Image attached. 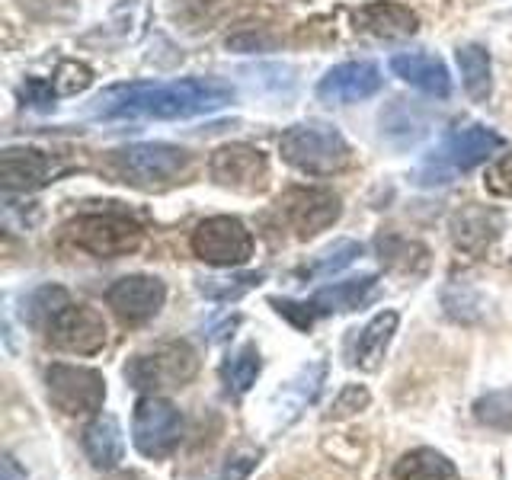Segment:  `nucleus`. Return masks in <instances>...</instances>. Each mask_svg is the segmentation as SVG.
Returning a JSON list of instances; mask_svg holds the SVG:
<instances>
[{"mask_svg": "<svg viewBox=\"0 0 512 480\" xmlns=\"http://www.w3.org/2000/svg\"><path fill=\"white\" fill-rule=\"evenodd\" d=\"M192 253L208 266H244L253 256V234L234 215L205 218L192 231Z\"/></svg>", "mask_w": 512, "mask_h": 480, "instance_id": "nucleus-8", "label": "nucleus"}, {"mask_svg": "<svg viewBox=\"0 0 512 480\" xmlns=\"http://www.w3.org/2000/svg\"><path fill=\"white\" fill-rule=\"evenodd\" d=\"M269 304H272V308H276L282 317L292 320L295 327H301V330H308V327L314 324V320H317V314L311 311V304H308V301L298 304V301H282V298H272Z\"/></svg>", "mask_w": 512, "mask_h": 480, "instance_id": "nucleus-33", "label": "nucleus"}, {"mask_svg": "<svg viewBox=\"0 0 512 480\" xmlns=\"http://www.w3.org/2000/svg\"><path fill=\"white\" fill-rule=\"evenodd\" d=\"M276 212L285 221V228L295 231V237L304 240V237H314L320 231H327L330 224L340 218L343 205L330 189L298 186V189H288L285 196L276 202Z\"/></svg>", "mask_w": 512, "mask_h": 480, "instance_id": "nucleus-10", "label": "nucleus"}, {"mask_svg": "<svg viewBox=\"0 0 512 480\" xmlns=\"http://www.w3.org/2000/svg\"><path fill=\"white\" fill-rule=\"evenodd\" d=\"M356 23L362 32H372L378 39H407L416 32V13L404 4H391V0H375L365 4L356 13Z\"/></svg>", "mask_w": 512, "mask_h": 480, "instance_id": "nucleus-18", "label": "nucleus"}, {"mask_svg": "<svg viewBox=\"0 0 512 480\" xmlns=\"http://www.w3.org/2000/svg\"><path fill=\"white\" fill-rule=\"evenodd\" d=\"M192 164V154L176 144L151 141V144H132L109 157V170L119 176L122 183L144 189V192H160L173 183H180Z\"/></svg>", "mask_w": 512, "mask_h": 480, "instance_id": "nucleus-3", "label": "nucleus"}, {"mask_svg": "<svg viewBox=\"0 0 512 480\" xmlns=\"http://www.w3.org/2000/svg\"><path fill=\"white\" fill-rule=\"evenodd\" d=\"M263 276L266 272H244V276H231V279H202L199 292L215 301H237L240 295H247L250 288L260 285Z\"/></svg>", "mask_w": 512, "mask_h": 480, "instance_id": "nucleus-28", "label": "nucleus"}, {"mask_svg": "<svg viewBox=\"0 0 512 480\" xmlns=\"http://www.w3.org/2000/svg\"><path fill=\"white\" fill-rule=\"evenodd\" d=\"M58 173H64L61 160L39 148H7L0 154V183H4L7 192L42 189L52 183Z\"/></svg>", "mask_w": 512, "mask_h": 480, "instance_id": "nucleus-14", "label": "nucleus"}, {"mask_svg": "<svg viewBox=\"0 0 512 480\" xmlns=\"http://www.w3.org/2000/svg\"><path fill=\"white\" fill-rule=\"evenodd\" d=\"M48 343L77 352V356H93L106 346V320L100 311L87 308V304H68L52 324L45 327Z\"/></svg>", "mask_w": 512, "mask_h": 480, "instance_id": "nucleus-12", "label": "nucleus"}, {"mask_svg": "<svg viewBox=\"0 0 512 480\" xmlns=\"http://www.w3.org/2000/svg\"><path fill=\"white\" fill-rule=\"evenodd\" d=\"M71 244L87 250L100 260H116V256H128L141 247V224H135L125 215H80L68 224Z\"/></svg>", "mask_w": 512, "mask_h": 480, "instance_id": "nucleus-6", "label": "nucleus"}, {"mask_svg": "<svg viewBox=\"0 0 512 480\" xmlns=\"http://www.w3.org/2000/svg\"><path fill=\"white\" fill-rule=\"evenodd\" d=\"M234 100V87L221 77H186L170 84L112 87L93 103L100 119H189L215 112Z\"/></svg>", "mask_w": 512, "mask_h": 480, "instance_id": "nucleus-1", "label": "nucleus"}, {"mask_svg": "<svg viewBox=\"0 0 512 480\" xmlns=\"http://www.w3.org/2000/svg\"><path fill=\"white\" fill-rule=\"evenodd\" d=\"M0 471H4V480H26V471L16 464L13 455H4L0 458Z\"/></svg>", "mask_w": 512, "mask_h": 480, "instance_id": "nucleus-35", "label": "nucleus"}, {"mask_svg": "<svg viewBox=\"0 0 512 480\" xmlns=\"http://www.w3.org/2000/svg\"><path fill=\"white\" fill-rule=\"evenodd\" d=\"M208 176L234 192H263L269 186V160L260 148L250 144H224L208 160Z\"/></svg>", "mask_w": 512, "mask_h": 480, "instance_id": "nucleus-11", "label": "nucleus"}, {"mask_svg": "<svg viewBox=\"0 0 512 480\" xmlns=\"http://www.w3.org/2000/svg\"><path fill=\"white\" fill-rule=\"evenodd\" d=\"M461 84L474 103H487L493 90V61L484 45H461L458 48Z\"/></svg>", "mask_w": 512, "mask_h": 480, "instance_id": "nucleus-22", "label": "nucleus"}, {"mask_svg": "<svg viewBox=\"0 0 512 480\" xmlns=\"http://www.w3.org/2000/svg\"><path fill=\"white\" fill-rule=\"evenodd\" d=\"M71 304V295L64 292L61 285H42V288H36L29 298H26V304H23V317L29 320L32 327H48L52 320L68 308Z\"/></svg>", "mask_w": 512, "mask_h": 480, "instance_id": "nucleus-25", "label": "nucleus"}, {"mask_svg": "<svg viewBox=\"0 0 512 480\" xmlns=\"http://www.w3.org/2000/svg\"><path fill=\"white\" fill-rule=\"evenodd\" d=\"M109 480H144L141 474H135V471H122V474H112Z\"/></svg>", "mask_w": 512, "mask_h": 480, "instance_id": "nucleus-36", "label": "nucleus"}, {"mask_svg": "<svg viewBox=\"0 0 512 480\" xmlns=\"http://www.w3.org/2000/svg\"><path fill=\"white\" fill-rule=\"evenodd\" d=\"M106 301L125 324H144V320H151L164 308L167 285L154 276H125L109 285Z\"/></svg>", "mask_w": 512, "mask_h": 480, "instance_id": "nucleus-13", "label": "nucleus"}, {"mask_svg": "<svg viewBox=\"0 0 512 480\" xmlns=\"http://www.w3.org/2000/svg\"><path fill=\"white\" fill-rule=\"evenodd\" d=\"M394 480H458V468L436 448H413L394 464Z\"/></svg>", "mask_w": 512, "mask_h": 480, "instance_id": "nucleus-23", "label": "nucleus"}, {"mask_svg": "<svg viewBox=\"0 0 512 480\" xmlns=\"http://www.w3.org/2000/svg\"><path fill=\"white\" fill-rule=\"evenodd\" d=\"M397 324H400L397 311H381L368 320L356 340V349H352V365L365 368V372H375L391 346V336L397 333Z\"/></svg>", "mask_w": 512, "mask_h": 480, "instance_id": "nucleus-20", "label": "nucleus"}, {"mask_svg": "<svg viewBox=\"0 0 512 480\" xmlns=\"http://www.w3.org/2000/svg\"><path fill=\"white\" fill-rule=\"evenodd\" d=\"M84 452L93 468H100V471L119 468V461L125 458V439H122L116 416L103 413L84 429Z\"/></svg>", "mask_w": 512, "mask_h": 480, "instance_id": "nucleus-19", "label": "nucleus"}, {"mask_svg": "<svg viewBox=\"0 0 512 480\" xmlns=\"http://www.w3.org/2000/svg\"><path fill=\"white\" fill-rule=\"evenodd\" d=\"M474 416L480 426L496 429V432H509L512 429V388L484 394L474 404Z\"/></svg>", "mask_w": 512, "mask_h": 480, "instance_id": "nucleus-27", "label": "nucleus"}, {"mask_svg": "<svg viewBox=\"0 0 512 480\" xmlns=\"http://www.w3.org/2000/svg\"><path fill=\"white\" fill-rule=\"evenodd\" d=\"M45 384H48V400H52V407L61 410V413L90 416V413L103 410L106 378L96 372V368L55 362L45 372Z\"/></svg>", "mask_w": 512, "mask_h": 480, "instance_id": "nucleus-7", "label": "nucleus"}, {"mask_svg": "<svg viewBox=\"0 0 512 480\" xmlns=\"http://www.w3.org/2000/svg\"><path fill=\"white\" fill-rule=\"evenodd\" d=\"M20 7L32 20H68L77 10L74 0H20Z\"/></svg>", "mask_w": 512, "mask_h": 480, "instance_id": "nucleus-32", "label": "nucleus"}, {"mask_svg": "<svg viewBox=\"0 0 512 480\" xmlns=\"http://www.w3.org/2000/svg\"><path fill=\"white\" fill-rule=\"evenodd\" d=\"M471 304H477V298L468 292V288H448L445 292V308L455 320H471L477 311H471Z\"/></svg>", "mask_w": 512, "mask_h": 480, "instance_id": "nucleus-34", "label": "nucleus"}, {"mask_svg": "<svg viewBox=\"0 0 512 480\" xmlns=\"http://www.w3.org/2000/svg\"><path fill=\"white\" fill-rule=\"evenodd\" d=\"M356 256H362V244H356V240H340V244H333L308 272L311 276H333V272H340L349 263H356Z\"/></svg>", "mask_w": 512, "mask_h": 480, "instance_id": "nucleus-29", "label": "nucleus"}, {"mask_svg": "<svg viewBox=\"0 0 512 480\" xmlns=\"http://www.w3.org/2000/svg\"><path fill=\"white\" fill-rule=\"evenodd\" d=\"M368 400H372V397H368V391L362 388V384H346V388L336 394L333 407H330V416H333V420H346V416L365 410Z\"/></svg>", "mask_w": 512, "mask_h": 480, "instance_id": "nucleus-31", "label": "nucleus"}, {"mask_svg": "<svg viewBox=\"0 0 512 480\" xmlns=\"http://www.w3.org/2000/svg\"><path fill=\"white\" fill-rule=\"evenodd\" d=\"M503 234V215L487 205H464L452 215V240L461 253L484 256Z\"/></svg>", "mask_w": 512, "mask_h": 480, "instance_id": "nucleus-16", "label": "nucleus"}, {"mask_svg": "<svg viewBox=\"0 0 512 480\" xmlns=\"http://www.w3.org/2000/svg\"><path fill=\"white\" fill-rule=\"evenodd\" d=\"M500 144H503V138L496 135L493 128H484V125L458 128V132L448 135L423 164L420 183L423 186L452 183L458 173H468L477 164H484L487 157H493L496 151H500Z\"/></svg>", "mask_w": 512, "mask_h": 480, "instance_id": "nucleus-4", "label": "nucleus"}, {"mask_svg": "<svg viewBox=\"0 0 512 480\" xmlns=\"http://www.w3.org/2000/svg\"><path fill=\"white\" fill-rule=\"evenodd\" d=\"M199 372V356L189 343H160L128 359L125 378L135 391H173L183 388Z\"/></svg>", "mask_w": 512, "mask_h": 480, "instance_id": "nucleus-5", "label": "nucleus"}, {"mask_svg": "<svg viewBox=\"0 0 512 480\" xmlns=\"http://www.w3.org/2000/svg\"><path fill=\"white\" fill-rule=\"evenodd\" d=\"M260 372H263L260 349H256L253 343L237 346L231 356L221 362V381H224V388H228L234 397L247 394L256 384V378H260Z\"/></svg>", "mask_w": 512, "mask_h": 480, "instance_id": "nucleus-24", "label": "nucleus"}, {"mask_svg": "<svg viewBox=\"0 0 512 480\" xmlns=\"http://www.w3.org/2000/svg\"><path fill=\"white\" fill-rule=\"evenodd\" d=\"M378 253H381V263L388 269L420 272L426 266V247L404 237H378Z\"/></svg>", "mask_w": 512, "mask_h": 480, "instance_id": "nucleus-26", "label": "nucleus"}, {"mask_svg": "<svg viewBox=\"0 0 512 480\" xmlns=\"http://www.w3.org/2000/svg\"><path fill=\"white\" fill-rule=\"evenodd\" d=\"M285 164L308 176H333L352 164L349 141L327 122H298L279 138Z\"/></svg>", "mask_w": 512, "mask_h": 480, "instance_id": "nucleus-2", "label": "nucleus"}, {"mask_svg": "<svg viewBox=\"0 0 512 480\" xmlns=\"http://www.w3.org/2000/svg\"><path fill=\"white\" fill-rule=\"evenodd\" d=\"M381 90V71L372 61H346L330 68L317 84L324 103H359Z\"/></svg>", "mask_w": 512, "mask_h": 480, "instance_id": "nucleus-15", "label": "nucleus"}, {"mask_svg": "<svg viewBox=\"0 0 512 480\" xmlns=\"http://www.w3.org/2000/svg\"><path fill=\"white\" fill-rule=\"evenodd\" d=\"M391 71L400 80H407L410 87L423 90L429 96H439V100H445V96L452 93V77H448V68L436 55H423V52L397 55L391 58Z\"/></svg>", "mask_w": 512, "mask_h": 480, "instance_id": "nucleus-17", "label": "nucleus"}, {"mask_svg": "<svg viewBox=\"0 0 512 480\" xmlns=\"http://www.w3.org/2000/svg\"><path fill=\"white\" fill-rule=\"evenodd\" d=\"M183 413L164 397H141L132 420V439L144 458H167L183 439Z\"/></svg>", "mask_w": 512, "mask_h": 480, "instance_id": "nucleus-9", "label": "nucleus"}, {"mask_svg": "<svg viewBox=\"0 0 512 480\" xmlns=\"http://www.w3.org/2000/svg\"><path fill=\"white\" fill-rule=\"evenodd\" d=\"M484 186H487V192H493V196L512 199V151L503 154V157H496L493 164L487 167Z\"/></svg>", "mask_w": 512, "mask_h": 480, "instance_id": "nucleus-30", "label": "nucleus"}, {"mask_svg": "<svg viewBox=\"0 0 512 480\" xmlns=\"http://www.w3.org/2000/svg\"><path fill=\"white\" fill-rule=\"evenodd\" d=\"M372 292H375V276H359V279H346V282H333L327 288H320L308 304L317 317L343 314V311L362 308V304L372 298Z\"/></svg>", "mask_w": 512, "mask_h": 480, "instance_id": "nucleus-21", "label": "nucleus"}]
</instances>
